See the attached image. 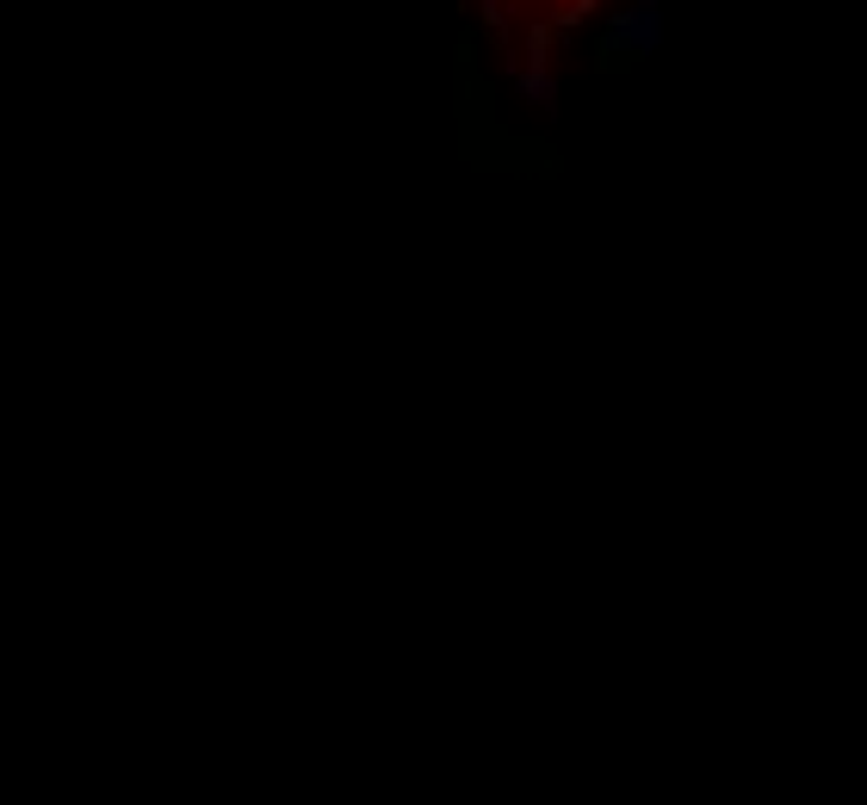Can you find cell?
Segmentation results:
<instances>
[{
	"mask_svg": "<svg viewBox=\"0 0 867 805\" xmlns=\"http://www.w3.org/2000/svg\"><path fill=\"white\" fill-rule=\"evenodd\" d=\"M601 44H607V57H651L663 44V0H626L607 20Z\"/></svg>",
	"mask_w": 867,
	"mask_h": 805,
	"instance_id": "1",
	"label": "cell"
},
{
	"mask_svg": "<svg viewBox=\"0 0 867 805\" xmlns=\"http://www.w3.org/2000/svg\"><path fill=\"white\" fill-rule=\"evenodd\" d=\"M515 94L552 112V106H558V81H552V69H545V62H527V69L515 75Z\"/></svg>",
	"mask_w": 867,
	"mask_h": 805,
	"instance_id": "2",
	"label": "cell"
},
{
	"mask_svg": "<svg viewBox=\"0 0 867 805\" xmlns=\"http://www.w3.org/2000/svg\"><path fill=\"white\" fill-rule=\"evenodd\" d=\"M490 20H496V0H490Z\"/></svg>",
	"mask_w": 867,
	"mask_h": 805,
	"instance_id": "3",
	"label": "cell"
}]
</instances>
